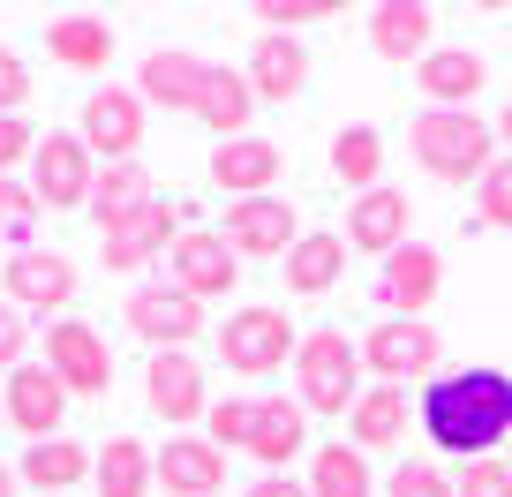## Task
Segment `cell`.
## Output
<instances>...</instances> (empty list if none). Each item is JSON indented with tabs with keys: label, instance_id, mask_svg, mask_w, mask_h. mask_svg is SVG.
<instances>
[{
	"label": "cell",
	"instance_id": "cell-45",
	"mask_svg": "<svg viewBox=\"0 0 512 497\" xmlns=\"http://www.w3.org/2000/svg\"><path fill=\"white\" fill-rule=\"evenodd\" d=\"M23 490V482H16V467H0V497H16Z\"/></svg>",
	"mask_w": 512,
	"mask_h": 497
},
{
	"label": "cell",
	"instance_id": "cell-16",
	"mask_svg": "<svg viewBox=\"0 0 512 497\" xmlns=\"http://www.w3.org/2000/svg\"><path fill=\"white\" fill-rule=\"evenodd\" d=\"M151 482L166 497H219L226 490V452L211 437H166L151 452Z\"/></svg>",
	"mask_w": 512,
	"mask_h": 497
},
{
	"label": "cell",
	"instance_id": "cell-43",
	"mask_svg": "<svg viewBox=\"0 0 512 497\" xmlns=\"http://www.w3.org/2000/svg\"><path fill=\"white\" fill-rule=\"evenodd\" d=\"M241 497H309V482H294V475H256Z\"/></svg>",
	"mask_w": 512,
	"mask_h": 497
},
{
	"label": "cell",
	"instance_id": "cell-33",
	"mask_svg": "<svg viewBox=\"0 0 512 497\" xmlns=\"http://www.w3.org/2000/svg\"><path fill=\"white\" fill-rule=\"evenodd\" d=\"M332 174L347 181L354 196L377 189V174H384V136L369 129V121H347V129L332 136Z\"/></svg>",
	"mask_w": 512,
	"mask_h": 497
},
{
	"label": "cell",
	"instance_id": "cell-20",
	"mask_svg": "<svg viewBox=\"0 0 512 497\" xmlns=\"http://www.w3.org/2000/svg\"><path fill=\"white\" fill-rule=\"evenodd\" d=\"M407 226H415V204H407V189H369V196H354L347 204V257L362 249V257H392L407 241Z\"/></svg>",
	"mask_w": 512,
	"mask_h": 497
},
{
	"label": "cell",
	"instance_id": "cell-22",
	"mask_svg": "<svg viewBox=\"0 0 512 497\" xmlns=\"http://www.w3.org/2000/svg\"><path fill=\"white\" fill-rule=\"evenodd\" d=\"M204 68H211V61H196V53H181V46H159L144 68H136V98H144V106H174V113H196V91H204Z\"/></svg>",
	"mask_w": 512,
	"mask_h": 497
},
{
	"label": "cell",
	"instance_id": "cell-24",
	"mask_svg": "<svg viewBox=\"0 0 512 497\" xmlns=\"http://www.w3.org/2000/svg\"><path fill=\"white\" fill-rule=\"evenodd\" d=\"M91 460L98 452H83L76 437H38V445L16 460V482L38 490V497H61V490H76V482H91Z\"/></svg>",
	"mask_w": 512,
	"mask_h": 497
},
{
	"label": "cell",
	"instance_id": "cell-15",
	"mask_svg": "<svg viewBox=\"0 0 512 497\" xmlns=\"http://www.w3.org/2000/svg\"><path fill=\"white\" fill-rule=\"evenodd\" d=\"M0 407H8V422H16L23 437H61V422H68V385L53 377L46 362H23L8 385H0Z\"/></svg>",
	"mask_w": 512,
	"mask_h": 497
},
{
	"label": "cell",
	"instance_id": "cell-9",
	"mask_svg": "<svg viewBox=\"0 0 512 497\" xmlns=\"http://www.w3.org/2000/svg\"><path fill=\"white\" fill-rule=\"evenodd\" d=\"M128 332L144 339L151 354H166V347H189V339H204V302H196V294H181L174 279L128 287Z\"/></svg>",
	"mask_w": 512,
	"mask_h": 497
},
{
	"label": "cell",
	"instance_id": "cell-23",
	"mask_svg": "<svg viewBox=\"0 0 512 497\" xmlns=\"http://www.w3.org/2000/svg\"><path fill=\"white\" fill-rule=\"evenodd\" d=\"M249 113H256V91L241 68L211 61L204 68V91H196V121L204 129H219V144H234V136H249Z\"/></svg>",
	"mask_w": 512,
	"mask_h": 497
},
{
	"label": "cell",
	"instance_id": "cell-25",
	"mask_svg": "<svg viewBox=\"0 0 512 497\" xmlns=\"http://www.w3.org/2000/svg\"><path fill=\"white\" fill-rule=\"evenodd\" d=\"M249 452H256V467H264V475H287V467L309 452V407H302V400H294V407H287V400H264Z\"/></svg>",
	"mask_w": 512,
	"mask_h": 497
},
{
	"label": "cell",
	"instance_id": "cell-44",
	"mask_svg": "<svg viewBox=\"0 0 512 497\" xmlns=\"http://www.w3.org/2000/svg\"><path fill=\"white\" fill-rule=\"evenodd\" d=\"M497 144H505V159H512V98H505V113H497Z\"/></svg>",
	"mask_w": 512,
	"mask_h": 497
},
{
	"label": "cell",
	"instance_id": "cell-39",
	"mask_svg": "<svg viewBox=\"0 0 512 497\" xmlns=\"http://www.w3.org/2000/svg\"><path fill=\"white\" fill-rule=\"evenodd\" d=\"M38 211H46V204H38V189H31V181H8V241H16V249H38Z\"/></svg>",
	"mask_w": 512,
	"mask_h": 497
},
{
	"label": "cell",
	"instance_id": "cell-30",
	"mask_svg": "<svg viewBox=\"0 0 512 497\" xmlns=\"http://www.w3.org/2000/svg\"><path fill=\"white\" fill-rule=\"evenodd\" d=\"M309 497H377V475H369V452L354 445H317L309 452Z\"/></svg>",
	"mask_w": 512,
	"mask_h": 497
},
{
	"label": "cell",
	"instance_id": "cell-41",
	"mask_svg": "<svg viewBox=\"0 0 512 497\" xmlns=\"http://www.w3.org/2000/svg\"><path fill=\"white\" fill-rule=\"evenodd\" d=\"M23 347H31V332H23V309L0 302V377H16V369H23Z\"/></svg>",
	"mask_w": 512,
	"mask_h": 497
},
{
	"label": "cell",
	"instance_id": "cell-3",
	"mask_svg": "<svg viewBox=\"0 0 512 497\" xmlns=\"http://www.w3.org/2000/svg\"><path fill=\"white\" fill-rule=\"evenodd\" d=\"M294 400L309 415H354V400H362V339L332 332V324L302 332V347H294Z\"/></svg>",
	"mask_w": 512,
	"mask_h": 497
},
{
	"label": "cell",
	"instance_id": "cell-19",
	"mask_svg": "<svg viewBox=\"0 0 512 497\" xmlns=\"http://www.w3.org/2000/svg\"><path fill=\"white\" fill-rule=\"evenodd\" d=\"M279 166H287V151H279L272 136H234V144L211 151V189H219L226 204H241V196H272Z\"/></svg>",
	"mask_w": 512,
	"mask_h": 497
},
{
	"label": "cell",
	"instance_id": "cell-7",
	"mask_svg": "<svg viewBox=\"0 0 512 497\" xmlns=\"http://www.w3.org/2000/svg\"><path fill=\"white\" fill-rule=\"evenodd\" d=\"M174 241H181V211L166 204V196H151L144 211L98 226V257H106V272H151Z\"/></svg>",
	"mask_w": 512,
	"mask_h": 497
},
{
	"label": "cell",
	"instance_id": "cell-40",
	"mask_svg": "<svg viewBox=\"0 0 512 497\" xmlns=\"http://www.w3.org/2000/svg\"><path fill=\"white\" fill-rule=\"evenodd\" d=\"M31 151H38V129L23 121V113H0V181L16 174V166L31 159Z\"/></svg>",
	"mask_w": 512,
	"mask_h": 497
},
{
	"label": "cell",
	"instance_id": "cell-35",
	"mask_svg": "<svg viewBox=\"0 0 512 497\" xmlns=\"http://www.w3.org/2000/svg\"><path fill=\"white\" fill-rule=\"evenodd\" d=\"M332 8H317V0H256V23H264V38H294L309 31V23H324Z\"/></svg>",
	"mask_w": 512,
	"mask_h": 497
},
{
	"label": "cell",
	"instance_id": "cell-17",
	"mask_svg": "<svg viewBox=\"0 0 512 497\" xmlns=\"http://www.w3.org/2000/svg\"><path fill=\"white\" fill-rule=\"evenodd\" d=\"M144 392H151V415H166V422H196V415H211L204 362H196L189 347L151 354V362H144Z\"/></svg>",
	"mask_w": 512,
	"mask_h": 497
},
{
	"label": "cell",
	"instance_id": "cell-10",
	"mask_svg": "<svg viewBox=\"0 0 512 497\" xmlns=\"http://www.w3.org/2000/svg\"><path fill=\"white\" fill-rule=\"evenodd\" d=\"M0 287H8V309L61 324V309L76 302V264H68L61 249H16L8 272H0Z\"/></svg>",
	"mask_w": 512,
	"mask_h": 497
},
{
	"label": "cell",
	"instance_id": "cell-47",
	"mask_svg": "<svg viewBox=\"0 0 512 497\" xmlns=\"http://www.w3.org/2000/svg\"><path fill=\"white\" fill-rule=\"evenodd\" d=\"M0 422H8V407H0Z\"/></svg>",
	"mask_w": 512,
	"mask_h": 497
},
{
	"label": "cell",
	"instance_id": "cell-18",
	"mask_svg": "<svg viewBox=\"0 0 512 497\" xmlns=\"http://www.w3.org/2000/svg\"><path fill=\"white\" fill-rule=\"evenodd\" d=\"M415 83L430 106H452V113H475L482 83H490V61H482L475 46H430L415 61Z\"/></svg>",
	"mask_w": 512,
	"mask_h": 497
},
{
	"label": "cell",
	"instance_id": "cell-2",
	"mask_svg": "<svg viewBox=\"0 0 512 497\" xmlns=\"http://www.w3.org/2000/svg\"><path fill=\"white\" fill-rule=\"evenodd\" d=\"M407 144H415L422 174L445 181V189H475L482 174L497 166V129L482 121V113H452V106H422L415 129H407Z\"/></svg>",
	"mask_w": 512,
	"mask_h": 497
},
{
	"label": "cell",
	"instance_id": "cell-21",
	"mask_svg": "<svg viewBox=\"0 0 512 497\" xmlns=\"http://www.w3.org/2000/svg\"><path fill=\"white\" fill-rule=\"evenodd\" d=\"M241 76H249L256 106H294L302 83H309V46H294V38H256V53H249Z\"/></svg>",
	"mask_w": 512,
	"mask_h": 497
},
{
	"label": "cell",
	"instance_id": "cell-32",
	"mask_svg": "<svg viewBox=\"0 0 512 497\" xmlns=\"http://www.w3.org/2000/svg\"><path fill=\"white\" fill-rule=\"evenodd\" d=\"M151 196H159V189H151V174H144L136 159H121V166H98L91 204H83V211H91L98 226H113V219H128V211H144Z\"/></svg>",
	"mask_w": 512,
	"mask_h": 497
},
{
	"label": "cell",
	"instance_id": "cell-38",
	"mask_svg": "<svg viewBox=\"0 0 512 497\" xmlns=\"http://www.w3.org/2000/svg\"><path fill=\"white\" fill-rule=\"evenodd\" d=\"M452 497H512V467L505 460H467L460 482H452Z\"/></svg>",
	"mask_w": 512,
	"mask_h": 497
},
{
	"label": "cell",
	"instance_id": "cell-27",
	"mask_svg": "<svg viewBox=\"0 0 512 497\" xmlns=\"http://www.w3.org/2000/svg\"><path fill=\"white\" fill-rule=\"evenodd\" d=\"M369 46L384 53V61H422L430 53V8H415V0H377L362 16Z\"/></svg>",
	"mask_w": 512,
	"mask_h": 497
},
{
	"label": "cell",
	"instance_id": "cell-29",
	"mask_svg": "<svg viewBox=\"0 0 512 497\" xmlns=\"http://www.w3.org/2000/svg\"><path fill=\"white\" fill-rule=\"evenodd\" d=\"M347 279V234H302L287 249V294H332Z\"/></svg>",
	"mask_w": 512,
	"mask_h": 497
},
{
	"label": "cell",
	"instance_id": "cell-6",
	"mask_svg": "<svg viewBox=\"0 0 512 497\" xmlns=\"http://www.w3.org/2000/svg\"><path fill=\"white\" fill-rule=\"evenodd\" d=\"M91 181H98V159L83 151L76 129H46L31 151V189L46 211H83L91 204Z\"/></svg>",
	"mask_w": 512,
	"mask_h": 497
},
{
	"label": "cell",
	"instance_id": "cell-4",
	"mask_svg": "<svg viewBox=\"0 0 512 497\" xmlns=\"http://www.w3.org/2000/svg\"><path fill=\"white\" fill-rule=\"evenodd\" d=\"M294 347H302V332H294L287 309H272V302H249V309H234V317L219 324V362L234 369V377H272V369H287Z\"/></svg>",
	"mask_w": 512,
	"mask_h": 497
},
{
	"label": "cell",
	"instance_id": "cell-31",
	"mask_svg": "<svg viewBox=\"0 0 512 497\" xmlns=\"http://www.w3.org/2000/svg\"><path fill=\"white\" fill-rule=\"evenodd\" d=\"M98 497H151V445L144 437H106V452L91 460Z\"/></svg>",
	"mask_w": 512,
	"mask_h": 497
},
{
	"label": "cell",
	"instance_id": "cell-26",
	"mask_svg": "<svg viewBox=\"0 0 512 497\" xmlns=\"http://www.w3.org/2000/svg\"><path fill=\"white\" fill-rule=\"evenodd\" d=\"M46 53L61 68H76V76H106L113 61V23L106 16H53L46 23Z\"/></svg>",
	"mask_w": 512,
	"mask_h": 497
},
{
	"label": "cell",
	"instance_id": "cell-14",
	"mask_svg": "<svg viewBox=\"0 0 512 497\" xmlns=\"http://www.w3.org/2000/svg\"><path fill=\"white\" fill-rule=\"evenodd\" d=\"M437 279H445V257H437L430 241H400V249L384 257V272H377L384 317H422V309L437 302Z\"/></svg>",
	"mask_w": 512,
	"mask_h": 497
},
{
	"label": "cell",
	"instance_id": "cell-5",
	"mask_svg": "<svg viewBox=\"0 0 512 497\" xmlns=\"http://www.w3.org/2000/svg\"><path fill=\"white\" fill-rule=\"evenodd\" d=\"M144 121H151V106L128 91V83H98V91H83V106H76V136H83V151H91L98 166L136 159Z\"/></svg>",
	"mask_w": 512,
	"mask_h": 497
},
{
	"label": "cell",
	"instance_id": "cell-1",
	"mask_svg": "<svg viewBox=\"0 0 512 497\" xmlns=\"http://www.w3.org/2000/svg\"><path fill=\"white\" fill-rule=\"evenodd\" d=\"M415 422L445 460H497V445L512 437V377L490 362L445 369V377L422 385Z\"/></svg>",
	"mask_w": 512,
	"mask_h": 497
},
{
	"label": "cell",
	"instance_id": "cell-42",
	"mask_svg": "<svg viewBox=\"0 0 512 497\" xmlns=\"http://www.w3.org/2000/svg\"><path fill=\"white\" fill-rule=\"evenodd\" d=\"M23 98H31V68H23L8 46H0V113H16Z\"/></svg>",
	"mask_w": 512,
	"mask_h": 497
},
{
	"label": "cell",
	"instance_id": "cell-37",
	"mask_svg": "<svg viewBox=\"0 0 512 497\" xmlns=\"http://www.w3.org/2000/svg\"><path fill=\"white\" fill-rule=\"evenodd\" d=\"M384 497H452V482H445V467H430V460H407V467H392Z\"/></svg>",
	"mask_w": 512,
	"mask_h": 497
},
{
	"label": "cell",
	"instance_id": "cell-11",
	"mask_svg": "<svg viewBox=\"0 0 512 497\" xmlns=\"http://www.w3.org/2000/svg\"><path fill=\"white\" fill-rule=\"evenodd\" d=\"M437 347H445V339H437L422 317H384L377 332L362 339V369L377 377V385L407 392V377H430V369H437Z\"/></svg>",
	"mask_w": 512,
	"mask_h": 497
},
{
	"label": "cell",
	"instance_id": "cell-36",
	"mask_svg": "<svg viewBox=\"0 0 512 497\" xmlns=\"http://www.w3.org/2000/svg\"><path fill=\"white\" fill-rule=\"evenodd\" d=\"M475 211H482V226H512V159H497L475 181Z\"/></svg>",
	"mask_w": 512,
	"mask_h": 497
},
{
	"label": "cell",
	"instance_id": "cell-34",
	"mask_svg": "<svg viewBox=\"0 0 512 497\" xmlns=\"http://www.w3.org/2000/svg\"><path fill=\"white\" fill-rule=\"evenodd\" d=\"M256 415H264V400L256 392H241V400H211V415H204V437L219 452H249V437H256Z\"/></svg>",
	"mask_w": 512,
	"mask_h": 497
},
{
	"label": "cell",
	"instance_id": "cell-12",
	"mask_svg": "<svg viewBox=\"0 0 512 497\" xmlns=\"http://www.w3.org/2000/svg\"><path fill=\"white\" fill-rule=\"evenodd\" d=\"M219 241L234 257H287L294 241H302V219H294L287 196H241V204H226Z\"/></svg>",
	"mask_w": 512,
	"mask_h": 497
},
{
	"label": "cell",
	"instance_id": "cell-46",
	"mask_svg": "<svg viewBox=\"0 0 512 497\" xmlns=\"http://www.w3.org/2000/svg\"><path fill=\"white\" fill-rule=\"evenodd\" d=\"M0 234H8V181H0Z\"/></svg>",
	"mask_w": 512,
	"mask_h": 497
},
{
	"label": "cell",
	"instance_id": "cell-28",
	"mask_svg": "<svg viewBox=\"0 0 512 497\" xmlns=\"http://www.w3.org/2000/svg\"><path fill=\"white\" fill-rule=\"evenodd\" d=\"M407 392L400 385H369L362 400H354V415H347V430H354V452H384V445H400L407 437Z\"/></svg>",
	"mask_w": 512,
	"mask_h": 497
},
{
	"label": "cell",
	"instance_id": "cell-8",
	"mask_svg": "<svg viewBox=\"0 0 512 497\" xmlns=\"http://www.w3.org/2000/svg\"><path fill=\"white\" fill-rule=\"evenodd\" d=\"M46 369L68 385V400H98V392H113V347H106V332H91L83 317L46 324Z\"/></svg>",
	"mask_w": 512,
	"mask_h": 497
},
{
	"label": "cell",
	"instance_id": "cell-13",
	"mask_svg": "<svg viewBox=\"0 0 512 497\" xmlns=\"http://www.w3.org/2000/svg\"><path fill=\"white\" fill-rule=\"evenodd\" d=\"M166 264H174V287L196 294V302H211V294L241 287V257L219 241V226H181V241L166 249Z\"/></svg>",
	"mask_w": 512,
	"mask_h": 497
}]
</instances>
